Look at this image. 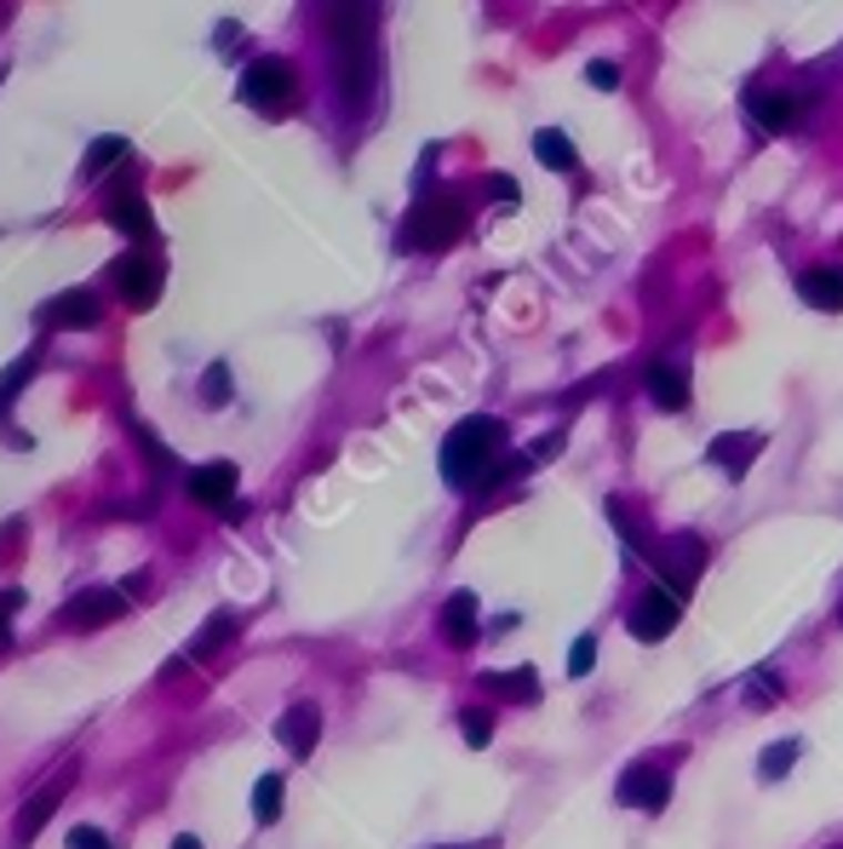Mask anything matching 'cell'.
<instances>
[{
	"label": "cell",
	"instance_id": "obj_1",
	"mask_svg": "<svg viewBox=\"0 0 843 849\" xmlns=\"http://www.w3.org/2000/svg\"><path fill=\"white\" fill-rule=\"evenodd\" d=\"M505 436H511V431H505V420H494V414L459 420L448 431V443H443V477H448V488H459V494H488L505 477H522L534 459L528 454L505 459Z\"/></svg>",
	"mask_w": 843,
	"mask_h": 849
},
{
	"label": "cell",
	"instance_id": "obj_2",
	"mask_svg": "<svg viewBox=\"0 0 843 849\" xmlns=\"http://www.w3.org/2000/svg\"><path fill=\"white\" fill-rule=\"evenodd\" d=\"M327 36L339 52V92L345 104L362 110L374 92V36H379V12L374 7H327Z\"/></svg>",
	"mask_w": 843,
	"mask_h": 849
},
{
	"label": "cell",
	"instance_id": "obj_3",
	"mask_svg": "<svg viewBox=\"0 0 843 849\" xmlns=\"http://www.w3.org/2000/svg\"><path fill=\"white\" fill-rule=\"evenodd\" d=\"M459 230H465V208H459V195H454V190H436V195H419V201H414L408 224H402V242L436 253V247H454V242H459Z\"/></svg>",
	"mask_w": 843,
	"mask_h": 849
},
{
	"label": "cell",
	"instance_id": "obj_4",
	"mask_svg": "<svg viewBox=\"0 0 843 849\" xmlns=\"http://www.w3.org/2000/svg\"><path fill=\"white\" fill-rule=\"evenodd\" d=\"M242 104L258 110V115H282L293 98H298V75H293V63L287 58H253L247 70H242Z\"/></svg>",
	"mask_w": 843,
	"mask_h": 849
},
{
	"label": "cell",
	"instance_id": "obj_5",
	"mask_svg": "<svg viewBox=\"0 0 843 849\" xmlns=\"http://www.w3.org/2000/svg\"><path fill=\"white\" fill-rule=\"evenodd\" d=\"M649 568L660 574V586H671V592H689L694 580H700V568H705V539L700 534H666V539H649Z\"/></svg>",
	"mask_w": 843,
	"mask_h": 849
},
{
	"label": "cell",
	"instance_id": "obj_6",
	"mask_svg": "<svg viewBox=\"0 0 843 849\" xmlns=\"http://www.w3.org/2000/svg\"><path fill=\"white\" fill-rule=\"evenodd\" d=\"M746 115L763 127V132H792V127H803L809 121V110H815V98L809 92H792V87H752L746 98Z\"/></svg>",
	"mask_w": 843,
	"mask_h": 849
},
{
	"label": "cell",
	"instance_id": "obj_7",
	"mask_svg": "<svg viewBox=\"0 0 843 849\" xmlns=\"http://www.w3.org/2000/svg\"><path fill=\"white\" fill-rule=\"evenodd\" d=\"M683 620V597L671 592V586H649L643 597L631 603V615H626V626H631V637L637 643H660V637H671V626Z\"/></svg>",
	"mask_w": 843,
	"mask_h": 849
},
{
	"label": "cell",
	"instance_id": "obj_8",
	"mask_svg": "<svg viewBox=\"0 0 843 849\" xmlns=\"http://www.w3.org/2000/svg\"><path fill=\"white\" fill-rule=\"evenodd\" d=\"M110 276H115L121 304H132V311H150L155 293H161V259L155 253H126V259H115Z\"/></svg>",
	"mask_w": 843,
	"mask_h": 849
},
{
	"label": "cell",
	"instance_id": "obj_9",
	"mask_svg": "<svg viewBox=\"0 0 843 849\" xmlns=\"http://www.w3.org/2000/svg\"><path fill=\"white\" fill-rule=\"evenodd\" d=\"M615 798H620L626 809H643V815H660V809L671 803V769H654V764H631V769L620 775V787H615Z\"/></svg>",
	"mask_w": 843,
	"mask_h": 849
},
{
	"label": "cell",
	"instance_id": "obj_10",
	"mask_svg": "<svg viewBox=\"0 0 843 849\" xmlns=\"http://www.w3.org/2000/svg\"><path fill=\"white\" fill-rule=\"evenodd\" d=\"M235 488H242V471H235L230 459H207V465L190 471V499L207 505V512H230Z\"/></svg>",
	"mask_w": 843,
	"mask_h": 849
},
{
	"label": "cell",
	"instance_id": "obj_11",
	"mask_svg": "<svg viewBox=\"0 0 843 849\" xmlns=\"http://www.w3.org/2000/svg\"><path fill=\"white\" fill-rule=\"evenodd\" d=\"M121 615H126V592H104V586L63 603V626H81V631L110 626V620H121Z\"/></svg>",
	"mask_w": 843,
	"mask_h": 849
},
{
	"label": "cell",
	"instance_id": "obj_12",
	"mask_svg": "<svg viewBox=\"0 0 843 849\" xmlns=\"http://www.w3.org/2000/svg\"><path fill=\"white\" fill-rule=\"evenodd\" d=\"M758 454H763V431H718L712 443H705V459L718 471H729V477H740Z\"/></svg>",
	"mask_w": 843,
	"mask_h": 849
},
{
	"label": "cell",
	"instance_id": "obj_13",
	"mask_svg": "<svg viewBox=\"0 0 843 849\" xmlns=\"http://www.w3.org/2000/svg\"><path fill=\"white\" fill-rule=\"evenodd\" d=\"M276 740L287 746L293 758H311V752H316V740H322V711H316L311 700L287 706V711H282V724H276Z\"/></svg>",
	"mask_w": 843,
	"mask_h": 849
},
{
	"label": "cell",
	"instance_id": "obj_14",
	"mask_svg": "<svg viewBox=\"0 0 843 849\" xmlns=\"http://www.w3.org/2000/svg\"><path fill=\"white\" fill-rule=\"evenodd\" d=\"M643 391L654 407H666V414H678V407H689V367L683 362H649L643 373Z\"/></svg>",
	"mask_w": 843,
	"mask_h": 849
},
{
	"label": "cell",
	"instance_id": "obj_15",
	"mask_svg": "<svg viewBox=\"0 0 843 849\" xmlns=\"http://www.w3.org/2000/svg\"><path fill=\"white\" fill-rule=\"evenodd\" d=\"M798 293L809 311H843V264H815L798 276Z\"/></svg>",
	"mask_w": 843,
	"mask_h": 849
},
{
	"label": "cell",
	"instance_id": "obj_16",
	"mask_svg": "<svg viewBox=\"0 0 843 849\" xmlns=\"http://www.w3.org/2000/svg\"><path fill=\"white\" fill-rule=\"evenodd\" d=\"M41 322L47 327H92L98 322V299L87 287H70V293H58L41 304Z\"/></svg>",
	"mask_w": 843,
	"mask_h": 849
},
{
	"label": "cell",
	"instance_id": "obj_17",
	"mask_svg": "<svg viewBox=\"0 0 843 849\" xmlns=\"http://www.w3.org/2000/svg\"><path fill=\"white\" fill-rule=\"evenodd\" d=\"M477 597L470 592H454L448 597V608H443V637L454 643V649H470V643H477V631H483V615H477Z\"/></svg>",
	"mask_w": 843,
	"mask_h": 849
},
{
	"label": "cell",
	"instance_id": "obj_18",
	"mask_svg": "<svg viewBox=\"0 0 843 849\" xmlns=\"http://www.w3.org/2000/svg\"><path fill=\"white\" fill-rule=\"evenodd\" d=\"M534 155H539V166H551V173H575L580 166V150H575V139H568L562 127H539L534 132Z\"/></svg>",
	"mask_w": 843,
	"mask_h": 849
},
{
	"label": "cell",
	"instance_id": "obj_19",
	"mask_svg": "<svg viewBox=\"0 0 843 849\" xmlns=\"http://www.w3.org/2000/svg\"><path fill=\"white\" fill-rule=\"evenodd\" d=\"M63 803V787H47L41 798H29L23 809H18V821H12V838H18V849H29V843H35V832L52 821V809Z\"/></svg>",
	"mask_w": 843,
	"mask_h": 849
},
{
	"label": "cell",
	"instance_id": "obj_20",
	"mask_svg": "<svg viewBox=\"0 0 843 849\" xmlns=\"http://www.w3.org/2000/svg\"><path fill=\"white\" fill-rule=\"evenodd\" d=\"M110 224L121 230V235H139V242H155V219H150V208H144V195H115L110 201Z\"/></svg>",
	"mask_w": 843,
	"mask_h": 849
},
{
	"label": "cell",
	"instance_id": "obj_21",
	"mask_svg": "<svg viewBox=\"0 0 843 849\" xmlns=\"http://www.w3.org/2000/svg\"><path fill=\"white\" fill-rule=\"evenodd\" d=\"M483 689H488V695H517L522 706H534V700H539V677H534L528 666H522V671H488Z\"/></svg>",
	"mask_w": 843,
	"mask_h": 849
},
{
	"label": "cell",
	"instance_id": "obj_22",
	"mask_svg": "<svg viewBox=\"0 0 843 849\" xmlns=\"http://www.w3.org/2000/svg\"><path fill=\"white\" fill-rule=\"evenodd\" d=\"M798 758H803V740H769L763 758H758V775H763V780H781Z\"/></svg>",
	"mask_w": 843,
	"mask_h": 849
},
{
	"label": "cell",
	"instance_id": "obj_23",
	"mask_svg": "<svg viewBox=\"0 0 843 849\" xmlns=\"http://www.w3.org/2000/svg\"><path fill=\"white\" fill-rule=\"evenodd\" d=\"M253 815H258L264 827L282 821V775H264L258 787H253Z\"/></svg>",
	"mask_w": 843,
	"mask_h": 849
},
{
	"label": "cell",
	"instance_id": "obj_24",
	"mask_svg": "<svg viewBox=\"0 0 843 849\" xmlns=\"http://www.w3.org/2000/svg\"><path fill=\"white\" fill-rule=\"evenodd\" d=\"M126 139H115V132H104V139L92 144V155H87V173H104V166H115V161H126Z\"/></svg>",
	"mask_w": 843,
	"mask_h": 849
},
{
	"label": "cell",
	"instance_id": "obj_25",
	"mask_svg": "<svg viewBox=\"0 0 843 849\" xmlns=\"http://www.w3.org/2000/svg\"><path fill=\"white\" fill-rule=\"evenodd\" d=\"M746 700H752L758 711H769L774 700H781V677H774V671H752V677H746Z\"/></svg>",
	"mask_w": 843,
	"mask_h": 849
},
{
	"label": "cell",
	"instance_id": "obj_26",
	"mask_svg": "<svg viewBox=\"0 0 843 849\" xmlns=\"http://www.w3.org/2000/svg\"><path fill=\"white\" fill-rule=\"evenodd\" d=\"M201 402H207V407L230 402V367H224V362H213L207 373H201Z\"/></svg>",
	"mask_w": 843,
	"mask_h": 849
},
{
	"label": "cell",
	"instance_id": "obj_27",
	"mask_svg": "<svg viewBox=\"0 0 843 849\" xmlns=\"http://www.w3.org/2000/svg\"><path fill=\"white\" fill-rule=\"evenodd\" d=\"M132 436H139V443H144V454L155 459V477H173V471H179V459H173V454H166V448L155 443V436H150L144 425H132Z\"/></svg>",
	"mask_w": 843,
	"mask_h": 849
},
{
	"label": "cell",
	"instance_id": "obj_28",
	"mask_svg": "<svg viewBox=\"0 0 843 849\" xmlns=\"http://www.w3.org/2000/svg\"><path fill=\"white\" fill-rule=\"evenodd\" d=\"M459 729H465V740H470V746H488V735H494V718H488V711H465V718H459Z\"/></svg>",
	"mask_w": 843,
	"mask_h": 849
},
{
	"label": "cell",
	"instance_id": "obj_29",
	"mask_svg": "<svg viewBox=\"0 0 843 849\" xmlns=\"http://www.w3.org/2000/svg\"><path fill=\"white\" fill-rule=\"evenodd\" d=\"M29 367H35V362H29V356H23V362H18V367L7 373V380H0V414H7V407H12V396L23 391V380H29Z\"/></svg>",
	"mask_w": 843,
	"mask_h": 849
},
{
	"label": "cell",
	"instance_id": "obj_30",
	"mask_svg": "<svg viewBox=\"0 0 843 849\" xmlns=\"http://www.w3.org/2000/svg\"><path fill=\"white\" fill-rule=\"evenodd\" d=\"M591 666H597V637H575V655H568V671L586 677Z\"/></svg>",
	"mask_w": 843,
	"mask_h": 849
},
{
	"label": "cell",
	"instance_id": "obj_31",
	"mask_svg": "<svg viewBox=\"0 0 843 849\" xmlns=\"http://www.w3.org/2000/svg\"><path fill=\"white\" fill-rule=\"evenodd\" d=\"M586 81L602 87V92H615L620 87V63H586Z\"/></svg>",
	"mask_w": 843,
	"mask_h": 849
},
{
	"label": "cell",
	"instance_id": "obj_32",
	"mask_svg": "<svg viewBox=\"0 0 843 849\" xmlns=\"http://www.w3.org/2000/svg\"><path fill=\"white\" fill-rule=\"evenodd\" d=\"M70 849H115V843L98 832V827H75V832H70Z\"/></svg>",
	"mask_w": 843,
	"mask_h": 849
},
{
	"label": "cell",
	"instance_id": "obj_33",
	"mask_svg": "<svg viewBox=\"0 0 843 849\" xmlns=\"http://www.w3.org/2000/svg\"><path fill=\"white\" fill-rule=\"evenodd\" d=\"M23 603V592H0V643L12 637V608Z\"/></svg>",
	"mask_w": 843,
	"mask_h": 849
},
{
	"label": "cell",
	"instance_id": "obj_34",
	"mask_svg": "<svg viewBox=\"0 0 843 849\" xmlns=\"http://www.w3.org/2000/svg\"><path fill=\"white\" fill-rule=\"evenodd\" d=\"M488 190H494L499 201H517V195H522V190H517V179H505V173H494V179H488Z\"/></svg>",
	"mask_w": 843,
	"mask_h": 849
},
{
	"label": "cell",
	"instance_id": "obj_35",
	"mask_svg": "<svg viewBox=\"0 0 843 849\" xmlns=\"http://www.w3.org/2000/svg\"><path fill=\"white\" fill-rule=\"evenodd\" d=\"M173 849H201V843H195V838H179V843H173Z\"/></svg>",
	"mask_w": 843,
	"mask_h": 849
},
{
	"label": "cell",
	"instance_id": "obj_36",
	"mask_svg": "<svg viewBox=\"0 0 843 849\" xmlns=\"http://www.w3.org/2000/svg\"><path fill=\"white\" fill-rule=\"evenodd\" d=\"M837 626H843V603H837Z\"/></svg>",
	"mask_w": 843,
	"mask_h": 849
},
{
	"label": "cell",
	"instance_id": "obj_37",
	"mask_svg": "<svg viewBox=\"0 0 843 849\" xmlns=\"http://www.w3.org/2000/svg\"><path fill=\"white\" fill-rule=\"evenodd\" d=\"M832 849H843V843H832Z\"/></svg>",
	"mask_w": 843,
	"mask_h": 849
}]
</instances>
